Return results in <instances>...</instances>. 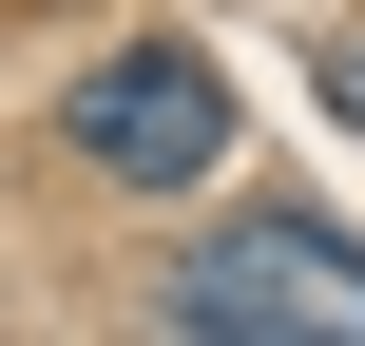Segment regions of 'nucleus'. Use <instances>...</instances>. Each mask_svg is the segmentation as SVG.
<instances>
[{
	"mask_svg": "<svg viewBox=\"0 0 365 346\" xmlns=\"http://www.w3.org/2000/svg\"><path fill=\"white\" fill-rule=\"evenodd\" d=\"M173 327L192 346H365V250L327 212H250L173 270Z\"/></svg>",
	"mask_w": 365,
	"mask_h": 346,
	"instance_id": "1",
	"label": "nucleus"
},
{
	"mask_svg": "<svg viewBox=\"0 0 365 346\" xmlns=\"http://www.w3.org/2000/svg\"><path fill=\"white\" fill-rule=\"evenodd\" d=\"M77 154H96L115 193H212V154H231V77H212L192 39H115V58L77 77Z\"/></svg>",
	"mask_w": 365,
	"mask_h": 346,
	"instance_id": "2",
	"label": "nucleus"
},
{
	"mask_svg": "<svg viewBox=\"0 0 365 346\" xmlns=\"http://www.w3.org/2000/svg\"><path fill=\"white\" fill-rule=\"evenodd\" d=\"M327 116H346V135H365V39H327Z\"/></svg>",
	"mask_w": 365,
	"mask_h": 346,
	"instance_id": "3",
	"label": "nucleus"
}]
</instances>
